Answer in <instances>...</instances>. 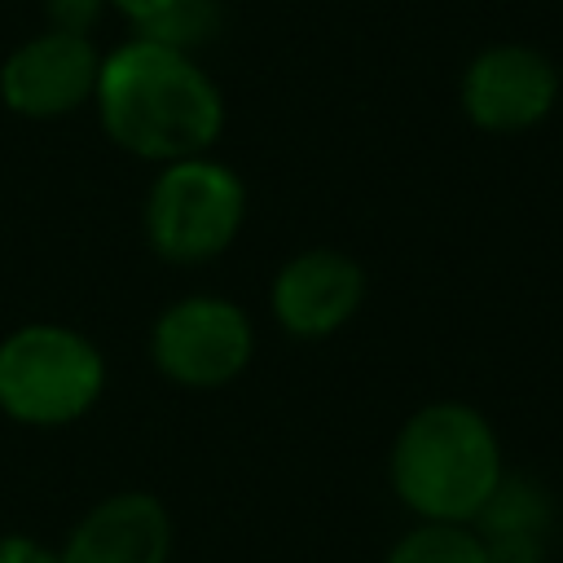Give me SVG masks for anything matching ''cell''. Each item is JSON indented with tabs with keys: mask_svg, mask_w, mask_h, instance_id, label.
Returning <instances> with one entry per match:
<instances>
[{
	"mask_svg": "<svg viewBox=\"0 0 563 563\" xmlns=\"http://www.w3.org/2000/svg\"><path fill=\"white\" fill-rule=\"evenodd\" d=\"M101 383L97 347L66 325H22L0 343V409L18 422H70L97 400Z\"/></svg>",
	"mask_w": 563,
	"mask_h": 563,
	"instance_id": "obj_3",
	"label": "cell"
},
{
	"mask_svg": "<svg viewBox=\"0 0 563 563\" xmlns=\"http://www.w3.org/2000/svg\"><path fill=\"white\" fill-rule=\"evenodd\" d=\"M501 453L493 427L466 405H427L391 449V484L427 523H466L493 497Z\"/></svg>",
	"mask_w": 563,
	"mask_h": 563,
	"instance_id": "obj_2",
	"label": "cell"
},
{
	"mask_svg": "<svg viewBox=\"0 0 563 563\" xmlns=\"http://www.w3.org/2000/svg\"><path fill=\"white\" fill-rule=\"evenodd\" d=\"M559 70L528 44H493L462 75V110L484 132H523L554 110Z\"/></svg>",
	"mask_w": 563,
	"mask_h": 563,
	"instance_id": "obj_7",
	"label": "cell"
},
{
	"mask_svg": "<svg viewBox=\"0 0 563 563\" xmlns=\"http://www.w3.org/2000/svg\"><path fill=\"white\" fill-rule=\"evenodd\" d=\"M106 9H110V0H44L48 26L70 31V35H92V26L101 22Z\"/></svg>",
	"mask_w": 563,
	"mask_h": 563,
	"instance_id": "obj_13",
	"label": "cell"
},
{
	"mask_svg": "<svg viewBox=\"0 0 563 563\" xmlns=\"http://www.w3.org/2000/svg\"><path fill=\"white\" fill-rule=\"evenodd\" d=\"M220 31V4L216 0H172L163 13L136 26V40H150L172 53H194Z\"/></svg>",
	"mask_w": 563,
	"mask_h": 563,
	"instance_id": "obj_11",
	"label": "cell"
},
{
	"mask_svg": "<svg viewBox=\"0 0 563 563\" xmlns=\"http://www.w3.org/2000/svg\"><path fill=\"white\" fill-rule=\"evenodd\" d=\"M475 537L488 563H541L550 532V497L528 475H501L475 515Z\"/></svg>",
	"mask_w": 563,
	"mask_h": 563,
	"instance_id": "obj_10",
	"label": "cell"
},
{
	"mask_svg": "<svg viewBox=\"0 0 563 563\" xmlns=\"http://www.w3.org/2000/svg\"><path fill=\"white\" fill-rule=\"evenodd\" d=\"M92 101L110 141L154 163L198 158L224 123V101L211 75L189 53L136 35L101 57Z\"/></svg>",
	"mask_w": 563,
	"mask_h": 563,
	"instance_id": "obj_1",
	"label": "cell"
},
{
	"mask_svg": "<svg viewBox=\"0 0 563 563\" xmlns=\"http://www.w3.org/2000/svg\"><path fill=\"white\" fill-rule=\"evenodd\" d=\"M101 53L92 48V35L70 31H44L26 44H18L0 66V97L13 114L26 119H57L84 106L97 92Z\"/></svg>",
	"mask_w": 563,
	"mask_h": 563,
	"instance_id": "obj_6",
	"label": "cell"
},
{
	"mask_svg": "<svg viewBox=\"0 0 563 563\" xmlns=\"http://www.w3.org/2000/svg\"><path fill=\"white\" fill-rule=\"evenodd\" d=\"M0 563H62V554H48L44 545L26 537H4L0 541Z\"/></svg>",
	"mask_w": 563,
	"mask_h": 563,
	"instance_id": "obj_14",
	"label": "cell"
},
{
	"mask_svg": "<svg viewBox=\"0 0 563 563\" xmlns=\"http://www.w3.org/2000/svg\"><path fill=\"white\" fill-rule=\"evenodd\" d=\"M387 563H488V554L462 523H422L396 541Z\"/></svg>",
	"mask_w": 563,
	"mask_h": 563,
	"instance_id": "obj_12",
	"label": "cell"
},
{
	"mask_svg": "<svg viewBox=\"0 0 563 563\" xmlns=\"http://www.w3.org/2000/svg\"><path fill=\"white\" fill-rule=\"evenodd\" d=\"M365 295L356 260L339 251H303L273 282V312L299 339H321L339 330Z\"/></svg>",
	"mask_w": 563,
	"mask_h": 563,
	"instance_id": "obj_8",
	"label": "cell"
},
{
	"mask_svg": "<svg viewBox=\"0 0 563 563\" xmlns=\"http://www.w3.org/2000/svg\"><path fill=\"white\" fill-rule=\"evenodd\" d=\"M246 216L242 180L211 158L167 163L145 202V233L163 260L198 264L220 255Z\"/></svg>",
	"mask_w": 563,
	"mask_h": 563,
	"instance_id": "obj_4",
	"label": "cell"
},
{
	"mask_svg": "<svg viewBox=\"0 0 563 563\" xmlns=\"http://www.w3.org/2000/svg\"><path fill=\"white\" fill-rule=\"evenodd\" d=\"M154 361L172 383L220 387L251 361V325L224 299H185L158 317Z\"/></svg>",
	"mask_w": 563,
	"mask_h": 563,
	"instance_id": "obj_5",
	"label": "cell"
},
{
	"mask_svg": "<svg viewBox=\"0 0 563 563\" xmlns=\"http://www.w3.org/2000/svg\"><path fill=\"white\" fill-rule=\"evenodd\" d=\"M167 510L150 493H119L70 532L62 563H167Z\"/></svg>",
	"mask_w": 563,
	"mask_h": 563,
	"instance_id": "obj_9",
	"label": "cell"
},
{
	"mask_svg": "<svg viewBox=\"0 0 563 563\" xmlns=\"http://www.w3.org/2000/svg\"><path fill=\"white\" fill-rule=\"evenodd\" d=\"M172 0H110V9H119L132 26H141V22H150L154 13H163Z\"/></svg>",
	"mask_w": 563,
	"mask_h": 563,
	"instance_id": "obj_15",
	"label": "cell"
}]
</instances>
